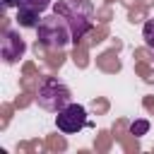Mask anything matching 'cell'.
Listing matches in <instances>:
<instances>
[{"mask_svg": "<svg viewBox=\"0 0 154 154\" xmlns=\"http://www.w3.org/2000/svg\"><path fill=\"white\" fill-rule=\"evenodd\" d=\"M108 36V26L106 24H99V26H91V31L79 41V43H87V46H96V43H101L103 38Z\"/></svg>", "mask_w": 154, "mask_h": 154, "instance_id": "ba28073f", "label": "cell"}, {"mask_svg": "<svg viewBox=\"0 0 154 154\" xmlns=\"http://www.w3.org/2000/svg\"><path fill=\"white\" fill-rule=\"evenodd\" d=\"M91 111H94V113H106V111H108V101L101 99V96H96V99L91 101Z\"/></svg>", "mask_w": 154, "mask_h": 154, "instance_id": "d6986e66", "label": "cell"}, {"mask_svg": "<svg viewBox=\"0 0 154 154\" xmlns=\"http://www.w3.org/2000/svg\"><path fill=\"white\" fill-rule=\"evenodd\" d=\"M142 2H144L147 7H149V5H154V0H142Z\"/></svg>", "mask_w": 154, "mask_h": 154, "instance_id": "4316f807", "label": "cell"}, {"mask_svg": "<svg viewBox=\"0 0 154 154\" xmlns=\"http://www.w3.org/2000/svg\"><path fill=\"white\" fill-rule=\"evenodd\" d=\"M142 106H144L147 111L154 113V96H144V99H142Z\"/></svg>", "mask_w": 154, "mask_h": 154, "instance_id": "603a6c76", "label": "cell"}, {"mask_svg": "<svg viewBox=\"0 0 154 154\" xmlns=\"http://www.w3.org/2000/svg\"><path fill=\"white\" fill-rule=\"evenodd\" d=\"M2 116H5L2 118V128H5L7 125V118H10V106H2Z\"/></svg>", "mask_w": 154, "mask_h": 154, "instance_id": "d4e9b609", "label": "cell"}, {"mask_svg": "<svg viewBox=\"0 0 154 154\" xmlns=\"http://www.w3.org/2000/svg\"><path fill=\"white\" fill-rule=\"evenodd\" d=\"M34 99L38 101L41 108L53 111V113H58V111H63L65 106L72 103V94H70V89H67L63 82H58V77H43Z\"/></svg>", "mask_w": 154, "mask_h": 154, "instance_id": "6da1fadb", "label": "cell"}, {"mask_svg": "<svg viewBox=\"0 0 154 154\" xmlns=\"http://www.w3.org/2000/svg\"><path fill=\"white\" fill-rule=\"evenodd\" d=\"M38 10H31V7H17V22L22 26H38Z\"/></svg>", "mask_w": 154, "mask_h": 154, "instance_id": "52a82bcc", "label": "cell"}, {"mask_svg": "<svg viewBox=\"0 0 154 154\" xmlns=\"http://www.w3.org/2000/svg\"><path fill=\"white\" fill-rule=\"evenodd\" d=\"M118 51L120 48H111V51H103L101 55H96V67L103 70V72H118L120 70V60H118Z\"/></svg>", "mask_w": 154, "mask_h": 154, "instance_id": "8992f818", "label": "cell"}, {"mask_svg": "<svg viewBox=\"0 0 154 154\" xmlns=\"http://www.w3.org/2000/svg\"><path fill=\"white\" fill-rule=\"evenodd\" d=\"M55 125H58V130L65 132V135L79 132L82 128L89 125L84 106H79V103H70V106H65L63 111H58V116H55Z\"/></svg>", "mask_w": 154, "mask_h": 154, "instance_id": "277c9868", "label": "cell"}, {"mask_svg": "<svg viewBox=\"0 0 154 154\" xmlns=\"http://www.w3.org/2000/svg\"><path fill=\"white\" fill-rule=\"evenodd\" d=\"M149 130V120H144V118H140V120H135V123H130V132L135 135V137H140V135H144Z\"/></svg>", "mask_w": 154, "mask_h": 154, "instance_id": "2e32d148", "label": "cell"}, {"mask_svg": "<svg viewBox=\"0 0 154 154\" xmlns=\"http://www.w3.org/2000/svg\"><path fill=\"white\" fill-rule=\"evenodd\" d=\"M135 58L137 60H144V63H149V60H154V55L147 51V48H135Z\"/></svg>", "mask_w": 154, "mask_h": 154, "instance_id": "ffe728a7", "label": "cell"}, {"mask_svg": "<svg viewBox=\"0 0 154 154\" xmlns=\"http://www.w3.org/2000/svg\"><path fill=\"white\" fill-rule=\"evenodd\" d=\"M46 147H48L51 152H63V149L67 147V142H65V137H60V135H51L48 142H46Z\"/></svg>", "mask_w": 154, "mask_h": 154, "instance_id": "9a60e30c", "label": "cell"}, {"mask_svg": "<svg viewBox=\"0 0 154 154\" xmlns=\"http://www.w3.org/2000/svg\"><path fill=\"white\" fill-rule=\"evenodd\" d=\"M87 43H75V51H72V60L77 67H87L89 65V55H87Z\"/></svg>", "mask_w": 154, "mask_h": 154, "instance_id": "30bf717a", "label": "cell"}, {"mask_svg": "<svg viewBox=\"0 0 154 154\" xmlns=\"http://www.w3.org/2000/svg\"><path fill=\"white\" fill-rule=\"evenodd\" d=\"M36 38L41 43H46L48 48H63L67 41H72V31H70V24L65 17L60 14H48L38 22L36 26Z\"/></svg>", "mask_w": 154, "mask_h": 154, "instance_id": "7a4b0ae2", "label": "cell"}, {"mask_svg": "<svg viewBox=\"0 0 154 154\" xmlns=\"http://www.w3.org/2000/svg\"><path fill=\"white\" fill-rule=\"evenodd\" d=\"M22 72H24V75H38V67H36L34 63H24V67H22Z\"/></svg>", "mask_w": 154, "mask_h": 154, "instance_id": "7402d4cb", "label": "cell"}, {"mask_svg": "<svg viewBox=\"0 0 154 154\" xmlns=\"http://www.w3.org/2000/svg\"><path fill=\"white\" fill-rule=\"evenodd\" d=\"M65 58H67V55H65L60 48H48V53H46L43 60H46V65H48L51 70H55V67H60V65L65 63Z\"/></svg>", "mask_w": 154, "mask_h": 154, "instance_id": "9c48e42d", "label": "cell"}, {"mask_svg": "<svg viewBox=\"0 0 154 154\" xmlns=\"http://www.w3.org/2000/svg\"><path fill=\"white\" fill-rule=\"evenodd\" d=\"M53 12L67 19V24H70V31H72V41H75V43H79V41H82V38H84V36L91 31V26H94V19H91V14H84V12L75 10V7H72L67 0H60V2H55V5H53Z\"/></svg>", "mask_w": 154, "mask_h": 154, "instance_id": "3957f363", "label": "cell"}, {"mask_svg": "<svg viewBox=\"0 0 154 154\" xmlns=\"http://www.w3.org/2000/svg\"><path fill=\"white\" fill-rule=\"evenodd\" d=\"M48 5H51V0H17V7H31L38 12H43Z\"/></svg>", "mask_w": 154, "mask_h": 154, "instance_id": "5bb4252c", "label": "cell"}, {"mask_svg": "<svg viewBox=\"0 0 154 154\" xmlns=\"http://www.w3.org/2000/svg\"><path fill=\"white\" fill-rule=\"evenodd\" d=\"M5 2V7H12V5H17V0H2Z\"/></svg>", "mask_w": 154, "mask_h": 154, "instance_id": "484cf974", "label": "cell"}, {"mask_svg": "<svg viewBox=\"0 0 154 154\" xmlns=\"http://www.w3.org/2000/svg\"><path fill=\"white\" fill-rule=\"evenodd\" d=\"M96 19H99L101 24H108V22L113 19V12H111V5H108V2H106L103 7H99V10H96Z\"/></svg>", "mask_w": 154, "mask_h": 154, "instance_id": "ac0fdd59", "label": "cell"}, {"mask_svg": "<svg viewBox=\"0 0 154 154\" xmlns=\"http://www.w3.org/2000/svg\"><path fill=\"white\" fill-rule=\"evenodd\" d=\"M106 2H108V5H111V2H113V0H106Z\"/></svg>", "mask_w": 154, "mask_h": 154, "instance_id": "83f0119b", "label": "cell"}, {"mask_svg": "<svg viewBox=\"0 0 154 154\" xmlns=\"http://www.w3.org/2000/svg\"><path fill=\"white\" fill-rule=\"evenodd\" d=\"M24 51H26V43H24V38L17 34V31H2V43H0V53H2V60L5 63H17L22 55H24Z\"/></svg>", "mask_w": 154, "mask_h": 154, "instance_id": "5b68a950", "label": "cell"}, {"mask_svg": "<svg viewBox=\"0 0 154 154\" xmlns=\"http://www.w3.org/2000/svg\"><path fill=\"white\" fill-rule=\"evenodd\" d=\"M135 72L147 82V84H152L154 82V70L149 67V63H144V60H137V65H135Z\"/></svg>", "mask_w": 154, "mask_h": 154, "instance_id": "8fae6325", "label": "cell"}, {"mask_svg": "<svg viewBox=\"0 0 154 154\" xmlns=\"http://www.w3.org/2000/svg\"><path fill=\"white\" fill-rule=\"evenodd\" d=\"M31 96H34L31 91H24V94H22V96L14 101V106H17V108H24V106H29V103H31Z\"/></svg>", "mask_w": 154, "mask_h": 154, "instance_id": "44dd1931", "label": "cell"}, {"mask_svg": "<svg viewBox=\"0 0 154 154\" xmlns=\"http://www.w3.org/2000/svg\"><path fill=\"white\" fill-rule=\"evenodd\" d=\"M128 10H132V7H137V5H142V0H120Z\"/></svg>", "mask_w": 154, "mask_h": 154, "instance_id": "cb8c5ba5", "label": "cell"}, {"mask_svg": "<svg viewBox=\"0 0 154 154\" xmlns=\"http://www.w3.org/2000/svg\"><path fill=\"white\" fill-rule=\"evenodd\" d=\"M142 19H147V5H144V2L137 5V7H132V10L128 12V22H130V24H137V22H142Z\"/></svg>", "mask_w": 154, "mask_h": 154, "instance_id": "7c38bea8", "label": "cell"}, {"mask_svg": "<svg viewBox=\"0 0 154 154\" xmlns=\"http://www.w3.org/2000/svg\"><path fill=\"white\" fill-rule=\"evenodd\" d=\"M108 147H111V135H108L106 130H101V132L96 135V149H99V152H108Z\"/></svg>", "mask_w": 154, "mask_h": 154, "instance_id": "e0dca14e", "label": "cell"}, {"mask_svg": "<svg viewBox=\"0 0 154 154\" xmlns=\"http://www.w3.org/2000/svg\"><path fill=\"white\" fill-rule=\"evenodd\" d=\"M142 38H144L147 48H154V19H147V22H144V29H142Z\"/></svg>", "mask_w": 154, "mask_h": 154, "instance_id": "4fadbf2b", "label": "cell"}]
</instances>
